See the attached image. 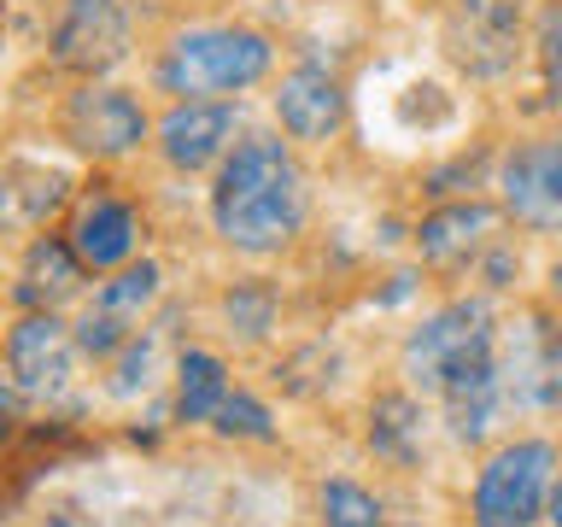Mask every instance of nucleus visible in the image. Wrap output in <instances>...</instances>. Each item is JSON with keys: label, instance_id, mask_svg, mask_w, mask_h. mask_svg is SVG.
<instances>
[{"label": "nucleus", "instance_id": "12", "mask_svg": "<svg viewBox=\"0 0 562 527\" xmlns=\"http://www.w3.org/2000/svg\"><path fill=\"white\" fill-rule=\"evenodd\" d=\"M276 117L293 141H334L346 123V88L323 65H293L276 82Z\"/></svg>", "mask_w": 562, "mask_h": 527}, {"label": "nucleus", "instance_id": "6", "mask_svg": "<svg viewBox=\"0 0 562 527\" xmlns=\"http://www.w3.org/2000/svg\"><path fill=\"white\" fill-rule=\"evenodd\" d=\"M446 53L469 77H504L521 53V0H457L446 18Z\"/></svg>", "mask_w": 562, "mask_h": 527}, {"label": "nucleus", "instance_id": "21", "mask_svg": "<svg viewBox=\"0 0 562 527\" xmlns=\"http://www.w3.org/2000/svg\"><path fill=\"white\" fill-rule=\"evenodd\" d=\"M217 434H228V439H258V446H270L276 439V422H270V411L252 399V393H240V386H228V399L217 404Z\"/></svg>", "mask_w": 562, "mask_h": 527}, {"label": "nucleus", "instance_id": "4", "mask_svg": "<svg viewBox=\"0 0 562 527\" xmlns=\"http://www.w3.org/2000/svg\"><path fill=\"white\" fill-rule=\"evenodd\" d=\"M551 481H557V446L551 439H516L504 446L474 481V504L469 516L474 527H533L551 504Z\"/></svg>", "mask_w": 562, "mask_h": 527}, {"label": "nucleus", "instance_id": "25", "mask_svg": "<svg viewBox=\"0 0 562 527\" xmlns=\"http://www.w3.org/2000/svg\"><path fill=\"white\" fill-rule=\"evenodd\" d=\"M544 516H551V527H562V474L551 481V504H544Z\"/></svg>", "mask_w": 562, "mask_h": 527}, {"label": "nucleus", "instance_id": "16", "mask_svg": "<svg viewBox=\"0 0 562 527\" xmlns=\"http://www.w3.org/2000/svg\"><path fill=\"white\" fill-rule=\"evenodd\" d=\"M77 288H82V258L70 253V240H59V235L30 240L24 270H18V299H24L30 311H53Z\"/></svg>", "mask_w": 562, "mask_h": 527}, {"label": "nucleus", "instance_id": "17", "mask_svg": "<svg viewBox=\"0 0 562 527\" xmlns=\"http://www.w3.org/2000/svg\"><path fill=\"white\" fill-rule=\"evenodd\" d=\"M439 399H446V422H451V434L457 439H481L492 428V416H498V404H504V381H498V358H486V363H474L463 369V375H451L446 386H439Z\"/></svg>", "mask_w": 562, "mask_h": 527}, {"label": "nucleus", "instance_id": "8", "mask_svg": "<svg viewBox=\"0 0 562 527\" xmlns=\"http://www.w3.org/2000/svg\"><path fill=\"white\" fill-rule=\"evenodd\" d=\"M65 141L88 158H123L147 141V112L130 88H105L88 82L82 94H70L65 105Z\"/></svg>", "mask_w": 562, "mask_h": 527}, {"label": "nucleus", "instance_id": "3", "mask_svg": "<svg viewBox=\"0 0 562 527\" xmlns=\"http://www.w3.org/2000/svg\"><path fill=\"white\" fill-rule=\"evenodd\" d=\"M498 358V328H492L486 299H451L446 311L422 316V328H411L404 340V375L422 393H439L451 375Z\"/></svg>", "mask_w": 562, "mask_h": 527}, {"label": "nucleus", "instance_id": "20", "mask_svg": "<svg viewBox=\"0 0 562 527\" xmlns=\"http://www.w3.org/2000/svg\"><path fill=\"white\" fill-rule=\"evenodd\" d=\"M323 527H386L375 492H363L358 481H328L323 486Z\"/></svg>", "mask_w": 562, "mask_h": 527}, {"label": "nucleus", "instance_id": "10", "mask_svg": "<svg viewBox=\"0 0 562 527\" xmlns=\"http://www.w3.org/2000/svg\"><path fill=\"white\" fill-rule=\"evenodd\" d=\"M504 211L527 228H562V141H527L498 170Z\"/></svg>", "mask_w": 562, "mask_h": 527}, {"label": "nucleus", "instance_id": "15", "mask_svg": "<svg viewBox=\"0 0 562 527\" xmlns=\"http://www.w3.org/2000/svg\"><path fill=\"white\" fill-rule=\"evenodd\" d=\"M65 170L35 165V158L0 165V228H42L65 205Z\"/></svg>", "mask_w": 562, "mask_h": 527}, {"label": "nucleus", "instance_id": "7", "mask_svg": "<svg viewBox=\"0 0 562 527\" xmlns=\"http://www.w3.org/2000/svg\"><path fill=\"white\" fill-rule=\"evenodd\" d=\"M158 281H165V270H158L153 258L123 264L112 281H100L94 305H88V316L77 323V346L88 351V358H112L117 346L135 340L140 316H147V305L158 299Z\"/></svg>", "mask_w": 562, "mask_h": 527}, {"label": "nucleus", "instance_id": "1", "mask_svg": "<svg viewBox=\"0 0 562 527\" xmlns=\"http://www.w3.org/2000/svg\"><path fill=\"white\" fill-rule=\"evenodd\" d=\"M211 223L235 253H281L305 223V176L281 135H246L223 158L211 188Z\"/></svg>", "mask_w": 562, "mask_h": 527}, {"label": "nucleus", "instance_id": "23", "mask_svg": "<svg viewBox=\"0 0 562 527\" xmlns=\"http://www.w3.org/2000/svg\"><path fill=\"white\" fill-rule=\"evenodd\" d=\"M533 59H539L544 94L562 100V0H551V7L539 12V24H533Z\"/></svg>", "mask_w": 562, "mask_h": 527}, {"label": "nucleus", "instance_id": "18", "mask_svg": "<svg viewBox=\"0 0 562 527\" xmlns=\"http://www.w3.org/2000/svg\"><path fill=\"white\" fill-rule=\"evenodd\" d=\"M223 399H228V369L217 351H182V363H176V416L211 422Z\"/></svg>", "mask_w": 562, "mask_h": 527}, {"label": "nucleus", "instance_id": "14", "mask_svg": "<svg viewBox=\"0 0 562 527\" xmlns=\"http://www.w3.org/2000/svg\"><path fill=\"white\" fill-rule=\"evenodd\" d=\"M140 246V217L135 205H123L117 193H94L77 205L70 223V253L82 258V270H123Z\"/></svg>", "mask_w": 562, "mask_h": 527}, {"label": "nucleus", "instance_id": "9", "mask_svg": "<svg viewBox=\"0 0 562 527\" xmlns=\"http://www.w3.org/2000/svg\"><path fill=\"white\" fill-rule=\"evenodd\" d=\"M77 334H70L53 311H30L24 323L7 334V369L18 381V393L30 399H59L70 375H77Z\"/></svg>", "mask_w": 562, "mask_h": 527}, {"label": "nucleus", "instance_id": "13", "mask_svg": "<svg viewBox=\"0 0 562 527\" xmlns=\"http://www.w3.org/2000/svg\"><path fill=\"white\" fill-rule=\"evenodd\" d=\"M492 228H498V211L481 205V200L439 205L416 223V253H422V264H434V270H463L469 258H481L492 246Z\"/></svg>", "mask_w": 562, "mask_h": 527}, {"label": "nucleus", "instance_id": "19", "mask_svg": "<svg viewBox=\"0 0 562 527\" xmlns=\"http://www.w3.org/2000/svg\"><path fill=\"white\" fill-rule=\"evenodd\" d=\"M369 446H375V457H393V463H416L422 451V411L416 399H375V411H369Z\"/></svg>", "mask_w": 562, "mask_h": 527}, {"label": "nucleus", "instance_id": "2", "mask_svg": "<svg viewBox=\"0 0 562 527\" xmlns=\"http://www.w3.org/2000/svg\"><path fill=\"white\" fill-rule=\"evenodd\" d=\"M276 47L270 35L246 30V24H200L182 30L158 59V88L182 100H223V94H246L252 82L270 77Z\"/></svg>", "mask_w": 562, "mask_h": 527}, {"label": "nucleus", "instance_id": "11", "mask_svg": "<svg viewBox=\"0 0 562 527\" xmlns=\"http://www.w3.org/2000/svg\"><path fill=\"white\" fill-rule=\"evenodd\" d=\"M235 130H240V112L228 100H182L158 123V153L176 170H205L235 147Z\"/></svg>", "mask_w": 562, "mask_h": 527}, {"label": "nucleus", "instance_id": "5", "mask_svg": "<svg viewBox=\"0 0 562 527\" xmlns=\"http://www.w3.org/2000/svg\"><path fill=\"white\" fill-rule=\"evenodd\" d=\"M47 47H53V65L94 82L130 59V7L123 0H65L59 18H53Z\"/></svg>", "mask_w": 562, "mask_h": 527}, {"label": "nucleus", "instance_id": "24", "mask_svg": "<svg viewBox=\"0 0 562 527\" xmlns=\"http://www.w3.org/2000/svg\"><path fill=\"white\" fill-rule=\"evenodd\" d=\"M153 358H158V351H153V334H147V340L135 334L130 346H117V375H112V393L130 399L135 386H147V381H153Z\"/></svg>", "mask_w": 562, "mask_h": 527}, {"label": "nucleus", "instance_id": "22", "mask_svg": "<svg viewBox=\"0 0 562 527\" xmlns=\"http://www.w3.org/2000/svg\"><path fill=\"white\" fill-rule=\"evenodd\" d=\"M223 316H228V328H240V340H263L276 323V293L263 281H246V288L223 299Z\"/></svg>", "mask_w": 562, "mask_h": 527}]
</instances>
